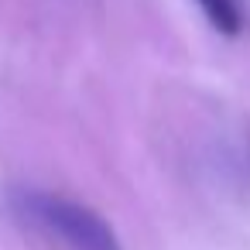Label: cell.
<instances>
[{"label":"cell","mask_w":250,"mask_h":250,"mask_svg":"<svg viewBox=\"0 0 250 250\" xmlns=\"http://www.w3.org/2000/svg\"><path fill=\"white\" fill-rule=\"evenodd\" d=\"M199 11L206 14V21L226 35V38H236L243 31V7H240V0H195Z\"/></svg>","instance_id":"cell-2"},{"label":"cell","mask_w":250,"mask_h":250,"mask_svg":"<svg viewBox=\"0 0 250 250\" xmlns=\"http://www.w3.org/2000/svg\"><path fill=\"white\" fill-rule=\"evenodd\" d=\"M14 209L38 233L55 240L62 250H120L113 226L89 206L45 188L14 192Z\"/></svg>","instance_id":"cell-1"}]
</instances>
